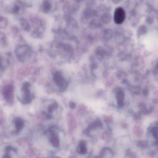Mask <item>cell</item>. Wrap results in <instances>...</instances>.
<instances>
[{"instance_id":"6","label":"cell","mask_w":158,"mask_h":158,"mask_svg":"<svg viewBox=\"0 0 158 158\" xmlns=\"http://www.w3.org/2000/svg\"><path fill=\"white\" fill-rule=\"evenodd\" d=\"M125 17V12L123 8L119 7L115 10L114 15V20L115 23L121 24L123 23Z\"/></svg>"},{"instance_id":"4","label":"cell","mask_w":158,"mask_h":158,"mask_svg":"<svg viewBox=\"0 0 158 158\" xmlns=\"http://www.w3.org/2000/svg\"><path fill=\"white\" fill-rule=\"evenodd\" d=\"M53 80L56 85L61 90H64L67 87V83L60 72H56L53 74Z\"/></svg>"},{"instance_id":"9","label":"cell","mask_w":158,"mask_h":158,"mask_svg":"<svg viewBox=\"0 0 158 158\" xmlns=\"http://www.w3.org/2000/svg\"><path fill=\"white\" fill-rule=\"evenodd\" d=\"M18 154L17 150L15 148L12 146H7L5 148L3 158H12V157H16V155Z\"/></svg>"},{"instance_id":"8","label":"cell","mask_w":158,"mask_h":158,"mask_svg":"<svg viewBox=\"0 0 158 158\" xmlns=\"http://www.w3.org/2000/svg\"><path fill=\"white\" fill-rule=\"evenodd\" d=\"M16 55L19 60L24 62L28 59L30 56V51L27 48H22L16 51Z\"/></svg>"},{"instance_id":"13","label":"cell","mask_w":158,"mask_h":158,"mask_svg":"<svg viewBox=\"0 0 158 158\" xmlns=\"http://www.w3.org/2000/svg\"><path fill=\"white\" fill-rule=\"evenodd\" d=\"M147 29L146 26H142L139 28L138 30V34L139 35H143L147 33Z\"/></svg>"},{"instance_id":"2","label":"cell","mask_w":158,"mask_h":158,"mask_svg":"<svg viewBox=\"0 0 158 158\" xmlns=\"http://www.w3.org/2000/svg\"><path fill=\"white\" fill-rule=\"evenodd\" d=\"M14 87L12 84L4 85L2 90V94L5 100L9 103L13 102Z\"/></svg>"},{"instance_id":"16","label":"cell","mask_w":158,"mask_h":158,"mask_svg":"<svg viewBox=\"0 0 158 158\" xmlns=\"http://www.w3.org/2000/svg\"><path fill=\"white\" fill-rule=\"evenodd\" d=\"M152 135H153L154 137L157 139V135H158V129H157V127H155L153 128L152 130Z\"/></svg>"},{"instance_id":"3","label":"cell","mask_w":158,"mask_h":158,"mask_svg":"<svg viewBox=\"0 0 158 158\" xmlns=\"http://www.w3.org/2000/svg\"><path fill=\"white\" fill-rule=\"evenodd\" d=\"M58 105L55 102H51L49 104H45V108L42 110L43 116L47 119L52 118V114L55 110H57Z\"/></svg>"},{"instance_id":"5","label":"cell","mask_w":158,"mask_h":158,"mask_svg":"<svg viewBox=\"0 0 158 158\" xmlns=\"http://www.w3.org/2000/svg\"><path fill=\"white\" fill-rule=\"evenodd\" d=\"M48 137L49 140L54 148H59L60 146V139L58 134L55 130V128L51 127L48 130Z\"/></svg>"},{"instance_id":"15","label":"cell","mask_w":158,"mask_h":158,"mask_svg":"<svg viewBox=\"0 0 158 158\" xmlns=\"http://www.w3.org/2000/svg\"><path fill=\"white\" fill-rule=\"evenodd\" d=\"M92 15V12L91 10H87L84 12V16L86 18H89L91 17Z\"/></svg>"},{"instance_id":"10","label":"cell","mask_w":158,"mask_h":158,"mask_svg":"<svg viewBox=\"0 0 158 158\" xmlns=\"http://www.w3.org/2000/svg\"><path fill=\"white\" fill-rule=\"evenodd\" d=\"M116 98L118 105L120 107H122L123 104L124 98L123 91L122 89L118 90L116 92Z\"/></svg>"},{"instance_id":"1","label":"cell","mask_w":158,"mask_h":158,"mask_svg":"<svg viewBox=\"0 0 158 158\" xmlns=\"http://www.w3.org/2000/svg\"><path fill=\"white\" fill-rule=\"evenodd\" d=\"M19 100L24 104L31 103L34 99V94L32 91V85L28 82H25L22 85Z\"/></svg>"},{"instance_id":"7","label":"cell","mask_w":158,"mask_h":158,"mask_svg":"<svg viewBox=\"0 0 158 158\" xmlns=\"http://www.w3.org/2000/svg\"><path fill=\"white\" fill-rule=\"evenodd\" d=\"M14 125V130L13 133L15 134H18L23 130L25 126V122L23 119L21 117H16L13 121Z\"/></svg>"},{"instance_id":"11","label":"cell","mask_w":158,"mask_h":158,"mask_svg":"<svg viewBox=\"0 0 158 158\" xmlns=\"http://www.w3.org/2000/svg\"><path fill=\"white\" fill-rule=\"evenodd\" d=\"M103 37L106 40H110L113 35L112 31L110 29H105L103 31Z\"/></svg>"},{"instance_id":"14","label":"cell","mask_w":158,"mask_h":158,"mask_svg":"<svg viewBox=\"0 0 158 158\" xmlns=\"http://www.w3.org/2000/svg\"><path fill=\"white\" fill-rule=\"evenodd\" d=\"M80 150L81 153H85L86 152L85 143L84 141H82L80 144Z\"/></svg>"},{"instance_id":"17","label":"cell","mask_w":158,"mask_h":158,"mask_svg":"<svg viewBox=\"0 0 158 158\" xmlns=\"http://www.w3.org/2000/svg\"><path fill=\"white\" fill-rule=\"evenodd\" d=\"M121 0H113L114 3L115 4H117L121 2Z\"/></svg>"},{"instance_id":"18","label":"cell","mask_w":158,"mask_h":158,"mask_svg":"<svg viewBox=\"0 0 158 158\" xmlns=\"http://www.w3.org/2000/svg\"><path fill=\"white\" fill-rule=\"evenodd\" d=\"M76 1L78 2H80L82 1V0H76Z\"/></svg>"},{"instance_id":"12","label":"cell","mask_w":158,"mask_h":158,"mask_svg":"<svg viewBox=\"0 0 158 158\" xmlns=\"http://www.w3.org/2000/svg\"><path fill=\"white\" fill-rule=\"evenodd\" d=\"M111 16L110 15L108 14H106L102 15V22L104 23H108L110 22Z\"/></svg>"}]
</instances>
